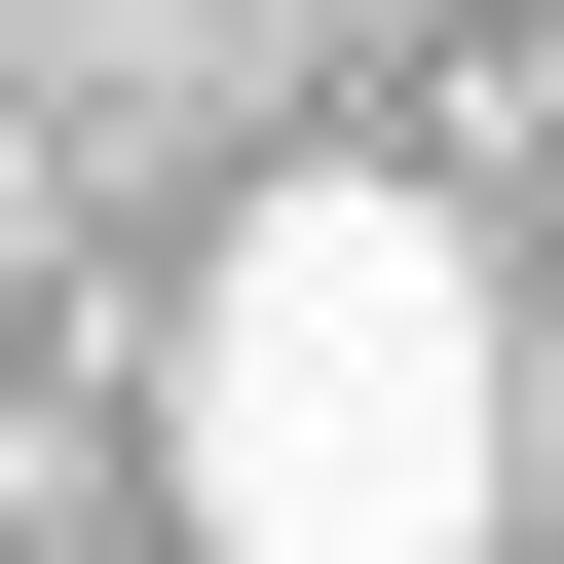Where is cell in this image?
I'll use <instances>...</instances> for the list:
<instances>
[{
	"mask_svg": "<svg viewBox=\"0 0 564 564\" xmlns=\"http://www.w3.org/2000/svg\"><path fill=\"white\" fill-rule=\"evenodd\" d=\"M151 452H188V564H489L527 489V339H489V263L452 188H226L188 263V339H151Z\"/></svg>",
	"mask_w": 564,
	"mask_h": 564,
	"instance_id": "cell-1",
	"label": "cell"
}]
</instances>
